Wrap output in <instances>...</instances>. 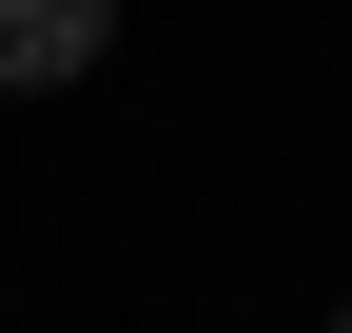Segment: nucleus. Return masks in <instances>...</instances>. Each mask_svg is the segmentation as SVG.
Here are the masks:
<instances>
[{"instance_id":"nucleus-1","label":"nucleus","mask_w":352,"mask_h":333,"mask_svg":"<svg viewBox=\"0 0 352 333\" xmlns=\"http://www.w3.org/2000/svg\"><path fill=\"white\" fill-rule=\"evenodd\" d=\"M118 59V0H0V98H59Z\"/></svg>"},{"instance_id":"nucleus-2","label":"nucleus","mask_w":352,"mask_h":333,"mask_svg":"<svg viewBox=\"0 0 352 333\" xmlns=\"http://www.w3.org/2000/svg\"><path fill=\"white\" fill-rule=\"evenodd\" d=\"M333 333H352V314H333Z\"/></svg>"}]
</instances>
